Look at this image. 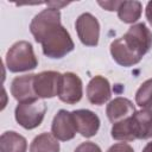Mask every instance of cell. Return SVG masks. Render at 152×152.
Wrapping results in <instances>:
<instances>
[{
  "mask_svg": "<svg viewBox=\"0 0 152 152\" xmlns=\"http://www.w3.org/2000/svg\"><path fill=\"white\" fill-rule=\"evenodd\" d=\"M152 46V32L144 23L132 25L120 38L113 40L109 46L113 59L121 66H133L150 51Z\"/></svg>",
  "mask_w": 152,
  "mask_h": 152,
  "instance_id": "cell-1",
  "label": "cell"
},
{
  "mask_svg": "<svg viewBox=\"0 0 152 152\" xmlns=\"http://www.w3.org/2000/svg\"><path fill=\"white\" fill-rule=\"evenodd\" d=\"M39 43L42 44L43 53L52 59L63 58L75 48L70 33L62 24L55 25L48 30L40 38Z\"/></svg>",
  "mask_w": 152,
  "mask_h": 152,
  "instance_id": "cell-2",
  "label": "cell"
},
{
  "mask_svg": "<svg viewBox=\"0 0 152 152\" xmlns=\"http://www.w3.org/2000/svg\"><path fill=\"white\" fill-rule=\"evenodd\" d=\"M5 63L11 72H24L36 69L38 59L34 55L32 44L27 40H19L6 52Z\"/></svg>",
  "mask_w": 152,
  "mask_h": 152,
  "instance_id": "cell-3",
  "label": "cell"
},
{
  "mask_svg": "<svg viewBox=\"0 0 152 152\" xmlns=\"http://www.w3.org/2000/svg\"><path fill=\"white\" fill-rule=\"evenodd\" d=\"M46 113V104L43 101L33 100L27 102H20L14 110L15 121L25 129H33L38 127Z\"/></svg>",
  "mask_w": 152,
  "mask_h": 152,
  "instance_id": "cell-4",
  "label": "cell"
},
{
  "mask_svg": "<svg viewBox=\"0 0 152 152\" xmlns=\"http://www.w3.org/2000/svg\"><path fill=\"white\" fill-rule=\"evenodd\" d=\"M77 36L86 46H96L100 39V24L91 13H82L75 23Z\"/></svg>",
  "mask_w": 152,
  "mask_h": 152,
  "instance_id": "cell-5",
  "label": "cell"
},
{
  "mask_svg": "<svg viewBox=\"0 0 152 152\" xmlns=\"http://www.w3.org/2000/svg\"><path fill=\"white\" fill-rule=\"evenodd\" d=\"M62 74L53 70L34 74L33 89L38 99H51L58 95Z\"/></svg>",
  "mask_w": 152,
  "mask_h": 152,
  "instance_id": "cell-6",
  "label": "cell"
},
{
  "mask_svg": "<svg viewBox=\"0 0 152 152\" xmlns=\"http://www.w3.org/2000/svg\"><path fill=\"white\" fill-rule=\"evenodd\" d=\"M83 95V84L82 80L74 72L62 74L61 84L58 89V99L68 104L77 103Z\"/></svg>",
  "mask_w": 152,
  "mask_h": 152,
  "instance_id": "cell-7",
  "label": "cell"
},
{
  "mask_svg": "<svg viewBox=\"0 0 152 152\" xmlns=\"http://www.w3.org/2000/svg\"><path fill=\"white\" fill-rule=\"evenodd\" d=\"M62 24L61 23V12L59 10L48 7L46 10H43L38 14L33 17L30 24V31L32 36L34 37V40L39 43L40 38L44 36V33L50 30L52 26Z\"/></svg>",
  "mask_w": 152,
  "mask_h": 152,
  "instance_id": "cell-8",
  "label": "cell"
},
{
  "mask_svg": "<svg viewBox=\"0 0 152 152\" xmlns=\"http://www.w3.org/2000/svg\"><path fill=\"white\" fill-rule=\"evenodd\" d=\"M77 133L75 121L72 119L71 112L65 109H59L53 116L51 124V134L61 141H69L75 138Z\"/></svg>",
  "mask_w": 152,
  "mask_h": 152,
  "instance_id": "cell-9",
  "label": "cell"
},
{
  "mask_svg": "<svg viewBox=\"0 0 152 152\" xmlns=\"http://www.w3.org/2000/svg\"><path fill=\"white\" fill-rule=\"evenodd\" d=\"M77 133L84 138L94 137L100 128V118L89 109H76L71 112Z\"/></svg>",
  "mask_w": 152,
  "mask_h": 152,
  "instance_id": "cell-10",
  "label": "cell"
},
{
  "mask_svg": "<svg viewBox=\"0 0 152 152\" xmlns=\"http://www.w3.org/2000/svg\"><path fill=\"white\" fill-rule=\"evenodd\" d=\"M110 96V83L106 77L96 75L89 81L87 86V97L91 104L102 106L109 101Z\"/></svg>",
  "mask_w": 152,
  "mask_h": 152,
  "instance_id": "cell-11",
  "label": "cell"
},
{
  "mask_svg": "<svg viewBox=\"0 0 152 152\" xmlns=\"http://www.w3.org/2000/svg\"><path fill=\"white\" fill-rule=\"evenodd\" d=\"M33 80L34 74L17 76L13 78L11 83V94L18 101V103L38 100V96L33 89Z\"/></svg>",
  "mask_w": 152,
  "mask_h": 152,
  "instance_id": "cell-12",
  "label": "cell"
},
{
  "mask_svg": "<svg viewBox=\"0 0 152 152\" xmlns=\"http://www.w3.org/2000/svg\"><path fill=\"white\" fill-rule=\"evenodd\" d=\"M135 112V107L133 102L126 97H115L114 100L109 101L106 107V114L108 120L112 124H116L121 120H125L133 115Z\"/></svg>",
  "mask_w": 152,
  "mask_h": 152,
  "instance_id": "cell-13",
  "label": "cell"
},
{
  "mask_svg": "<svg viewBox=\"0 0 152 152\" xmlns=\"http://www.w3.org/2000/svg\"><path fill=\"white\" fill-rule=\"evenodd\" d=\"M133 129L135 139H150L152 138V108L135 110L132 115Z\"/></svg>",
  "mask_w": 152,
  "mask_h": 152,
  "instance_id": "cell-14",
  "label": "cell"
},
{
  "mask_svg": "<svg viewBox=\"0 0 152 152\" xmlns=\"http://www.w3.org/2000/svg\"><path fill=\"white\" fill-rule=\"evenodd\" d=\"M27 141L26 139L14 132L6 131L0 137V152H26Z\"/></svg>",
  "mask_w": 152,
  "mask_h": 152,
  "instance_id": "cell-15",
  "label": "cell"
},
{
  "mask_svg": "<svg viewBox=\"0 0 152 152\" xmlns=\"http://www.w3.org/2000/svg\"><path fill=\"white\" fill-rule=\"evenodd\" d=\"M118 17L125 24H133L138 21L142 12V5L140 1H121L118 8Z\"/></svg>",
  "mask_w": 152,
  "mask_h": 152,
  "instance_id": "cell-16",
  "label": "cell"
},
{
  "mask_svg": "<svg viewBox=\"0 0 152 152\" xmlns=\"http://www.w3.org/2000/svg\"><path fill=\"white\" fill-rule=\"evenodd\" d=\"M58 140L48 132L40 133L30 144V152H59Z\"/></svg>",
  "mask_w": 152,
  "mask_h": 152,
  "instance_id": "cell-17",
  "label": "cell"
},
{
  "mask_svg": "<svg viewBox=\"0 0 152 152\" xmlns=\"http://www.w3.org/2000/svg\"><path fill=\"white\" fill-rule=\"evenodd\" d=\"M110 135L114 140L120 141H133L135 140V134L133 129L132 115L125 120H121L116 124H113L110 129Z\"/></svg>",
  "mask_w": 152,
  "mask_h": 152,
  "instance_id": "cell-18",
  "label": "cell"
},
{
  "mask_svg": "<svg viewBox=\"0 0 152 152\" xmlns=\"http://www.w3.org/2000/svg\"><path fill=\"white\" fill-rule=\"evenodd\" d=\"M135 103L141 109L152 108V78H148L140 84L135 93Z\"/></svg>",
  "mask_w": 152,
  "mask_h": 152,
  "instance_id": "cell-19",
  "label": "cell"
},
{
  "mask_svg": "<svg viewBox=\"0 0 152 152\" xmlns=\"http://www.w3.org/2000/svg\"><path fill=\"white\" fill-rule=\"evenodd\" d=\"M74 152H102L100 146L96 145L95 142L91 141H84L82 144H80Z\"/></svg>",
  "mask_w": 152,
  "mask_h": 152,
  "instance_id": "cell-20",
  "label": "cell"
},
{
  "mask_svg": "<svg viewBox=\"0 0 152 152\" xmlns=\"http://www.w3.org/2000/svg\"><path fill=\"white\" fill-rule=\"evenodd\" d=\"M107 152H134V150L129 144L122 141V142H116V144L112 145L107 150Z\"/></svg>",
  "mask_w": 152,
  "mask_h": 152,
  "instance_id": "cell-21",
  "label": "cell"
},
{
  "mask_svg": "<svg viewBox=\"0 0 152 152\" xmlns=\"http://www.w3.org/2000/svg\"><path fill=\"white\" fill-rule=\"evenodd\" d=\"M120 2L121 1H118V0H114V1H97V4L103 7L106 11H118L119 6H120Z\"/></svg>",
  "mask_w": 152,
  "mask_h": 152,
  "instance_id": "cell-22",
  "label": "cell"
},
{
  "mask_svg": "<svg viewBox=\"0 0 152 152\" xmlns=\"http://www.w3.org/2000/svg\"><path fill=\"white\" fill-rule=\"evenodd\" d=\"M145 15L147 21L150 23V25L152 26V1H148L146 5V10H145Z\"/></svg>",
  "mask_w": 152,
  "mask_h": 152,
  "instance_id": "cell-23",
  "label": "cell"
},
{
  "mask_svg": "<svg viewBox=\"0 0 152 152\" xmlns=\"http://www.w3.org/2000/svg\"><path fill=\"white\" fill-rule=\"evenodd\" d=\"M142 152H152V141H150L145 145V147L142 148Z\"/></svg>",
  "mask_w": 152,
  "mask_h": 152,
  "instance_id": "cell-24",
  "label": "cell"
}]
</instances>
